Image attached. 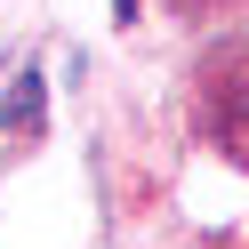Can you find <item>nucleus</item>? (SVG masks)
<instances>
[{"mask_svg":"<svg viewBox=\"0 0 249 249\" xmlns=\"http://www.w3.org/2000/svg\"><path fill=\"white\" fill-rule=\"evenodd\" d=\"M0 129H40V72L24 56H0Z\"/></svg>","mask_w":249,"mask_h":249,"instance_id":"f257e3e1","label":"nucleus"},{"mask_svg":"<svg viewBox=\"0 0 249 249\" xmlns=\"http://www.w3.org/2000/svg\"><path fill=\"white\" fill-rule=\"evenodd\" d=\"M113 17H121V24H137V0H113Z\"/></svg>","mask_w":249,"mask_h":249,"instance_id":"f03ea898","label":"nucleus"}]
</instances>
